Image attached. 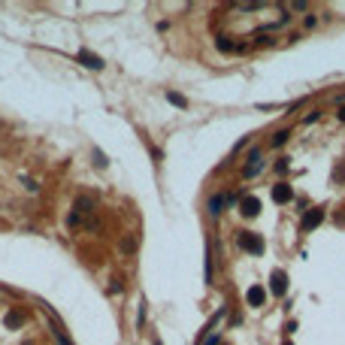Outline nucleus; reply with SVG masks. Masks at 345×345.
<instances>
[{"mask_svg":"<svg viewBox=\"0 0 345 345\" xmlns=\"http://www.w3.org/2000/svg\"><path fill=\"white\" fill-rule=\"evenodd\" d=\"M236 242H239L242 251H251V254H264V239L258 233H248V230H239V236H236Z\"/></svg>","mask_w":345,"mask_h":345,"instance_id":"1","label":"nucleus"},{"mask_svg":"<svg viewBox=\"0 0 345 345\" xmlns=\"http://www.w3.org/2000/svg\"><path fill=\"white\" fill-rule=\"evenodd\" d=\"M269 291H272L276 297H285V294H288V272H285V269H276V272L269 276Z\"/></svg>","mask_w":345,"mask_h":345,"instance_id":"2","label":"nucleus"},{"mask_svg":"<svg viewBox=\"0 0 345 345\" xmlns=\"http://www.w3.org/2000/svg\"><path fill=\"white\" fill-rule=\"evenodd\" d=\"M272 200H276V203H291V200H294V191H291L288 182H279V185H272Z\"/></svg>","mask_w":345,"mask_h":345,"instance_id":"3","label":"nucleus"},{"mask_svg":"<svg viewBox=\"0 0 345 345\" xmlns=\"http://www.w3.org/2000/svg\"><path fill=\"white\" fill-rule=\"evenodd\" d=\"M321 221H324V209H318V206L309 209V212L303 215V230H315Z\"/></svg>","mask_w":345,"mask_h":345,"instance_id":"4","label":"nucleus"},{"mask_svg":"<svg viewBox=\"0 0 345 345\" xmlns=\"http://www.w3.org/2000/svg\"><path fill=\"white\" fill-rule=\"evenodd\" d=\"M239 209H242L245 218H254V215L261 212V200H258V197H242V200H239Z\"/></svg>","mask_w":345,"mask_h":345,"instance_id":"5","label":"nucleus"},{"mask_svg":"<svg viewBox=\"0 0 345 345\" xmlns=\"http://www.w3.org/2000/svg\"><path fill=\"white\" fill-rule=\"evenodd\" d=\"M79 61L85 64V67H91V70H103V58H97L94 52H88V49H82L79 52Z\"/></svg>","mask_w":345,"mask_h":345,"instance_id":"6","label":"nucleus"},{"mask_svg":"<svg viewBox=\"0 0 345 345\" xmlns=\"http://www.w3.org/2000/svg\"><path fill=\"white\" fill-rule=\"evenodd\" d=\"M245 300H248V306H264V300H266V291H264L261 285H254V288H248Z\"/></svg>","mask_w":345,"mask_h":345,"instance_id":"7","label":"nucleus"},{"mask_svg":"<svg viewBox=\"0 0 345 345\" xmlns=\"http://www.w3.org/2000/svg\"><path fill=\"white\" fill-rule=\"evenodd\" d=\"M261 167H264V163H261V152L254 149V152L248 155V163H245V176H254V173H261Z\"/></svg>","mask_w":345,"mask_h":345,"instance_id":"8","label":"nucleus"},{"mask_svg":"<svg viewBox=\"0 0 345 345\" xmlns=\"http://www.w3.org/2000/svg\"><path fill=\"white\" fill-rule=\"evenodd\" d=\"M25 324V315L22 312H9L6 315V327H9V330H15V327H22Z\"/></svg>","mask_w":345,"mask_h":345,"instance_id":"9","label":"nucleus"},{"mask_svg":"<svg viewBox=\"0 0 345 345\" xmlns=\"http://www.w3.org/2000/svg\"><path fill=\"white\" fill-rule=\"evenodd\" d=\"M167 100H170L173 106H179V109H185V106H188V100L182 97V94H176V91H170V94H167Z\"/></svg>","mask_w":345,"mask_h":345,"instance_id":"10","label":"nucleus"},{"mask_svg":"<svg viewBox=\"0 0 345 345\" xmlns=\"http://www.w3.org/2000/svg\"><path fill=\"white\" fill-rule=\"evenodd\" d=\"M221 206H224V197H212V200H209V212H212V215L221 212Z\"/></svg>","mask_w":345,"mask_h":345,"instance_id":"11","label":"nucleus"},{"mask_svg":"<svg viewBox=\"0 0 345 345\" xmlns=\"http://www.w3.org/2000/svg\"><path fill=\"white\" fill-rule=\"evenodd\" d=\"M288 136H291L288 131H279L276 136H272V145H285V142H288Z\"/></svg>","mask_w":345,"mask_h":345,"instance_id":"12","label":"nucleus"},{"mask_svg":"<svg viewBox=\"0 0 345 345\" xmlns=\"http://www.w3.org/2000/svg\"><path fill=\"white\" fill-rule=\"evenodd\" d=\"M54 336H58V345H70V342H67V336L61 333V327H54Z\"/></svg>","mask_w":345,"mask_h":345,"instance_id":"13","label":"nucleus"},{"mask_svg":"<svg viewBox=\"0 0 345 345\" xmlns=\"http://www.w3.org/2000/svg\"><path fill=\"white\" fill-rule=\"evenodd\" d=\"M288 9H294V12H306V3H291Z\"/></svg>","mask_w":345,"mask_h":345,"instance_id":"14","label":"nucleus"},{"mask_svg":"<svg viewBox=\"0 0 345 345\" xmlns=\"http://www.w3.org/2000/svg\"><path fill=\"white\" fill-rule=\"evenodd\" d=\"M203 345H218V330H212V336H209V342H203Z\"/></svg>","mask_w":345,"mask_h":345,"instance_id":"15","label":"nucleus"},{"mask_svg":"<svg viewBox=\"0 0 345 345\" xmlns=\"http://www.w3.org/2000/svg\"><path fill=\"white\" fill-rule=\"evenodd\" d=\"M339 121H345V106H342V109H339Z\"/></svg>","mask_w":345,"mask_h":345,"instance_id":"16","label":"nucleus"},{"mask_svg":"<svg viewBox=\"0 0 345 345\" xmlns=\"http://www.w3.org/2000/svg\"><path fill=\"white\" fill-rule=\"evenodd\" d=\"M155 345H163V342H160V339H155Z\"/></svg>","mask_w":345,"mask_h":345,"instance_id":"17","label":"nucleus"}]
</instances>
